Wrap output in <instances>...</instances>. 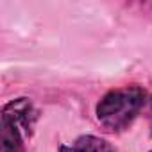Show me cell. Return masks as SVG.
Wrapping results in <instances>:
<instances>
[{
    "label": "cell",
    "instance_id": "2",
    "mask_svg": "<svg viewBox=\"0 0 152 152\" xmlns=\"http://www.w3.org/2000/svg\"><path fill=\"white\" fill-rule=\"evenodd\" d=\"M2 152H23L22 127L7 115L2 113Z\"/></svg>",
    "mask_w": 152,
    "mask_h": 152
},
{
    "label": "cell",
    "instance_id": "1",
    "mask_svg": "<svg viewBox=\"0 0 152 152\" xmlns=\"http://www.w3.org/2000/svg\"><path fill=\"white\" fill-rule=\"evenodd\" d=\"M145 99L147 93L140 86L113 90L97 104V120L109 131H124L138 116Z\"/></svg>",
    "mask_w": 152,
    "mask_h": 152
},
{
    "label": "cell",
    "instance_id": "4",
    "mask_svg": "<svg viewBox=\"0 0 152 152\" xmlns=\"http://www.w3.org/2000/svg\"><path fill=\"white\" fill-rule=\"evenodd\" d=\"M150 152H152V150H150Z\"/></svg>",
    "mask_w": 152,
    "mask_h": 152
},
{
    "label": "cell",
    "instance_id": "3",
    "mask_svg": "<svg viewBox=\"0 0 152 152\" xmlns=\"http://www.w3.org/2000/svg\"><path fill=\"white\" fill-rule=\"evenodd\" d=\"M59 152H116L115 147L97 136H81L72 145H63Z\"/></svg>",
    "mask_w": 152,
    "mask_h": 152
}]
</instances>
